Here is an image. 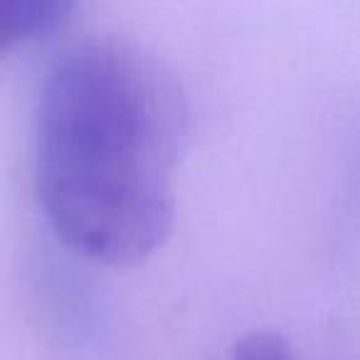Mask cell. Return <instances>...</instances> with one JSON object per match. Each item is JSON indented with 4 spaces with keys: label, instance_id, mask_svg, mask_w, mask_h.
Returning a JSON list of instances; mask_svg holds the SVG:
<instances>
[{
    "label": "cell",
    "instance_id": "cell-1",
    "mask_svg": "<svg viewBox=\"0 0 360 360\" xmlns=\"http://www.w3.org/2000/svg\"><path fill=\"white\" fill-rule=\"evenodd\" d=\"M186 106L150 57L91 40L52 65L37 114V188L52 230L79 257H150L175 215Z\"/></svg>",
    "mask_w": 360,
    "mask_h": 360
},
{
    "label": "cell",
    "instance_id": "cell-2",
    "mask_svg": "<svg viewBox=\"0 0 360 360\" xmlns=\"http://www.w3.org/2000/svg\"><path fill=\"white\" fill-rule=\"evenodd\" d=\"M72 6L75 0H0V55L50 35Z\"/></svg>",
    "mask_w": 360,
    "mask_h": 360
},
{
    "label": "cell",
    "instance_id": "cell-3",
    "mask_svg": "<svg viewBox=\"0 0 360 360\" xmlns=\"http://www.w3.org/2000/svg\"><path fill=\"white\" fill-rule=\"evenodd\" d=\"M232 360H294L291 358L289 343L276 333H252L237 343Z\"/></svg>",
    "mask_w": 360,
    "mask_h": 360
}]
</instances>
